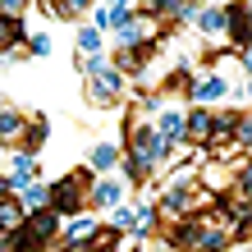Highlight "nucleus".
Here are the masks:
<instances>
[{
	"mask_svg": "<svg viewBox=\"0 0 252 252\" xmlns=\"http://www.w3.org/2000/svg\"><path fill=\"white\" fill-rule=\"evenodd\" d=\"M23 41V19H9V14H0V55H14Z\"/></svg>",
	"mask_w": 252,
	"mask_h": 252,
	"instance_id": "9d476101",
	"label": "nucleus"
},
{
	"mask_svg": "<svg viewBox=\"0 0 252 252\" xmlns=\"http://www.w3.org/2000/svg\"><path fill=\"white\" fill-rule=\"evenodd\" d=\"M46 51H51V37L37 32V37H32V55H46Z\"/></svg>",
	"mask_w": 252,
	"mask_h": 252,
	"instance_id": "412c9836",
	"label": "nucleus"
},
{
	"mask_svg": "<svg viewBox=\"0 0 252 252\" xmlns=\"http://www.w3.org/2000/svg\"><path fill=\"white\" fill-rule=\"evenodd\" d=\"M23 206H19V197H5L0 202V239H14V234H23Z\"/></svg>",
	"mask_w": 252,
	"mask_h": 252,
	"instance_id": "0eeeda50",
	"label": "nucleus"
},
{
	"mask_svg": "<svg viewBox=\"0 0 252 252\" xmlns=\"http://www.w3.org/2000/svg\"><path fill=\"white\" fill-rule=\"evenodd\" d=\"M197 28H202L206 37L225 32V9H197Z\"/></svg>",
	"mask_w": 252,
	"mask_h": 252,
	"instance_id": "2eb2a0df",
	"label": "nucleus"
},
{
	"mask_svg": "<svg viewBox=\"0 0 252 252\" xmlns=\"http://www.w3.org/2000/svg\"><path fill=\"white\" fill-rule=\"evenodd\" d=\"M110 9H128V0H110Z\"/></svg>",
	"mask_w": 252,
	"mask_h": 252,
	"instance_id": "393cba45",
	"label": "nucleus"
},
{
	"mask_svg": "<svg viewBox=\"0 0 252 252\" xmlns=\"http://www.w3.org/2000/svg\"><path fill=\"white\" fill-rule=\"evenodd\" d=\"M211 128H216V115L211 110H192V115H184V138H192V142H211Z\"/></svg>",
	"mask_w": 252,
	"mask_h": 252,
	"instance_id": "39448f33",
	"label": "nucleus"
},
{
	"mask_svg": "<svg viewBox=\"0 0 252 252\" xmlns=\"http://www.w3.org/2000/svg\"><path fill=\"white\" fill-rule=\"evenodd\" d=\"M229 92V83L225 78H220V73H202V78H188V96L192 101H197V106L206 110V106H211V101H220V96H225Z\"/></svg>",
	"mask_w": 252,
	"mask_h": 252,
	"instance_id": "20e7f679",
	"label": "nucleus"
},
{
	"mask_svg": "<svg viewBox=\"0 0 252 252\" xmlns=\"http://www.w3.org/2000/svg\"><path fill=\"white\" fill-rule=\"evenodd\" d=\"M0 110H5V101H0Z\"/></svg>",
	"mask_w": 252,
	"mask_h": 252,
	"instance_id": "bb28decb",
	"label": "nucleus"
},
{
	"mask_svg": "<svg viewBox=\"0 0 252 252\" xmlns=\"http://www.w3.org/2000/svg\"><path fill=\"white\" fill-rule=\"evenodd\" d=\"M96 220H87V216H78V220H73V225H69V234H64V243L69 248H92V239H96Z\"/></svg>",
	"mask_w": 252,
	"mask_h": 252,
	"instance_id": "9b49d317",
	"label": "nucleus"
},
{
	"mask_svg": "<svg viewBox=\"0 0 252 252\" xmlns=\"http://www.w3.org/2000/svg\"><path fill=\"white\" fill-rule=\"evenodd\" d=\"M87 101H92V106H115V101H120V73L110 64H101L92 78H87Z\"/></svg>",
	"mask_w": 252,
	"mask_h": 252,
	"instance_id": "f03ea898",
	"label": "nucleus"
},
{
	"mask_svg": "<svg viewBox=\"0 0 252 252\" xmlns=\"http://www.w3.org/2000/svg\"><path fill=\"white\" fill-rule=\"evenodd\" d=\"M19 206H23V216L41 211V206H46V188H41V184H28V192L19 197Z\"/></svg>",
	"mask_w": 252,
	"mask_h": 252,
	"instance_id": "dca6fc26",
	"label": "nucleus"
},
{
	"mask_svg": "<svg viewBox=\"0 0 252 252\" xmlns=\"http://www.w3.org/2000/svg\"><path fill=\"white\" fill-rule=\"evenodd\" d=\"M78 46H83V55H101V32H96V28H83Z\"/></svg>",
	"mask_w": 252,
	"mask_h": 252,
	"instance_id": "a211bd4d",
	"label": "nucleus"
},
{
	"mask_svg": "<svg viewBox=\"0 0 252 252\" xmlns=\"http://www.w3.org/2000/svg\"><path fill=\"white\" fill-rule=\"evenodd\" d=\"M23 133H28V120L19 110H0V142L5 147H23Z\"/></svg>",
	"mask_w": 252,
	"mask_h": 252,
	"instance_id": "6e6552de",
	"label": "nucleus"
},
{
	"mask_svg": "<svg viewBox=\"0 0 252 252\" xmlns=\"http://www.w3.org/2000/svg\"><path fill=\"white\" fill-rule=\"evenodd\" d=\"M115 229H133V211L128 206H115Z\"/></svg>",
	"mask_w": 252,
	"mask_h": 252,
	"instance_id": "aec40b11",
	"label": "nucleus"
},
{
	"mask_svg": "<svg viewBox=\"0 0 252 252\" xmlns=\"http://www.w3.org/2000/svg\"><path fill=\"white\" fill-rule=\"evenodd\" d=\"M87 192H92V179L78 170V174H69V179H60V184L46 188V206H51L60 220H64V216H78L83 202H87Z\"/></svg>",
	"mask_w": 252,
	"mask_h": 252,
	"instance_id": "f257e3e1",
	"label": "nucleus"
},
{
	"mask_svg": "<svg viewBox=\"0 0 252 252\" xmlns=\"http://www.w3.org/2000/svg\"><path fill=\"white\" fill-rule=\"evenodd\" d=\"M142 14H160V19H188L197 14L192 0H142Z\"/></svg>",
	"mask_w": 252,
	"mask_h": 252,
	"instance_id": "423d86ee",
	"label": "nucleus"
},
{
	"mask_svg": "<svg viewBox=\"0 0 252 252\" xmlns=\"http://www.w3.org/2000/svg\"><path fill=\"white\" fill-rule=\"evenodd\" d=\"M156 138L160 142H184V115L179 110H165V115H160V124H156Z\"/></svg>",
	"mask_w": 252,
	"mask_h": 252,
	"instance_id": "f8f14e48",
	"label": "nucleus"
},
{
	"mask_svg": "<svg viewBox=\"0 0 252 252\" xmlns=\"http://www.w3.org/2000/svg\"><path fill=\"white\" fill-rule=\"evenodd\" d=\"M55 234H60V216H55L51 206H41V211H32V216L23 220V239L37 243V248H46Z\"/></svg>",
	"mask_w": 252,
	"mask_h": 252,
	"instance_id": "7ed1b4c3",
	"label": "nucleus"
},
{
	"mask_svg": "<svg viewBox=\"0 0 252 252\" xmlns=\"http://www.w3.org/2000/svg\"><path fill=\"white\" fill-rule=\"evenodd\" d=\"M5 197H14V192H9V179H0V202H5Z\"/></svg>",
	"mask_w": 252,
	"mask_h": 252,
	"instance_id": "b1692460",
	"label": "nucleus"
},
{
	"mask_svg": "<svg viewBox=\"0 0 252 252\" xmlns=\"http://www.w3.org/2000/svg\"><path fill=\"white\" fill-rule=\"evenodd\" d=\"M14 252H41V248H37V243H28L23 234H19V243H14Z\"/></svg>",
	"mask_w": 252,
	"mask_h": 252,
	"instance_id": "4be33fe9",
	"label": "nucleus"
},
{
	"mask_svg": "<svg viewBox=\"0 0 252 252\" xmlns=\"http://www.w3.org/2000/svg\"><path fill=\"white\" fill-rule=\"evenodd\" d=\"M14 243H19V234L14 239H0V252H14Z\"/></svg>",
	"mask_w": 252,
	"mask_h": 252,
	"instance_id": "5701e85b",
	"label": "nucleus"
},
{
	"mask_svg": "<svg viewBox=\"0 0 252 252\" xmlns=\"http://www.w3.org/2000/svg\"><path fill=\"white\" fill-rule=\"evenodd\" d=\"M23 9H28V0H0V14H9V19H19Z\"/></svg>",
	"mask_w": 252,
	"mask_h": 252,
	"instance_id": "6ab92c4d",
	"label": "nucleus"
},
{
	"mask_svg": "<svg viewBox=\"0 0 252 252\" xmlns=\"http://www.w3.org/2000/svg\"><path fill=\"white\" fill-rule=\"evenodd\" d=\"M37 179V156H28V152H19L14 156V174H9V192H19V188H28Z\"/></svg>",
	"mask_w": 252,
	"mask_h": 252,
	"instance_id": "1a4fd4ad",
	"label": "nucleus"
},
{
	"mask_svg": "<svg viewBox=\"0 0 252 252\" xmlns=\"http://www.w3.org/2000/svg\"><path fill=\"white\" fill-rule=\"evenodd\" d=\"M229 252H248V243H229Z\"/></svg>",
	"mask_w": 252,
	"mask_h": 252,
	"instance_id": "a878e982",
	"label": "nucleus"
},
{
	"mask_svg": "<svg viewBox=\"0 0 252 252\" xmlns=\"http://www.w3.org/2000/svg\"><path fill=\"white\" fill-rule=\"evenodd\" d=\"M87 197H92L96 206H120V202H124V184H120V179H101Z\"/></svg>",
	"mask_w": 252,
	"mask_h": 252,
	"instance_id": "ddd939ff",
	"label": "nucleus"
},
{
	"mask_svg": "<svg viewBox=\"0 0 252 252\" xmlns=\"http://www.w3.org/2000/svg\"><path fill=\"white\" fill-rule=\"evenodd\" d=\"M115 160H120V152H115L110 142H101V147H92V156H87V165H92L96 174H106V170H115Z\"/></svg>",
	"mask_w": 252,
	"mask_h": 252,
	"instance_id": "4468645a",
	"label": "nucleus"
},
{
	"mask_svg": "<svg viewBox=\"0 0 252 252\" xmlns=\"http://www.w3.org/2000/svg\"><path fill=\"white\" fill-rule=\"evenodd\" d=\"M23 142H28V156H32L37 147L46 142V120H32V124H28V133H23Z\"/></svg>",
	"mask_w": 252,
	"mask_h": 252,
	"instance_id": "f3484780",
	"label": "nucleus"
}]
</instances>
